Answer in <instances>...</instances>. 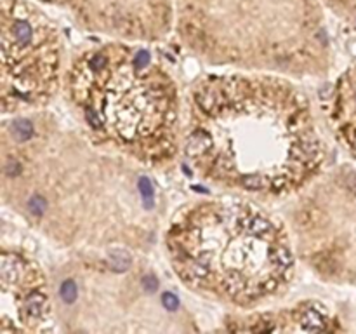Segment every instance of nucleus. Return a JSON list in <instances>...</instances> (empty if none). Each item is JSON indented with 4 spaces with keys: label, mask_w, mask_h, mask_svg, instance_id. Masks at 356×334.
I'll return each instance as SVG.
<instances>
[{
    "label": "nucleus",
    "mask_w": 356,
    "mask_h": 334,
    "mask_svg": "<svg viewBox=\"0 0 356 334\" xmlns=\"http://www.w3.org/2000/svg\"><path fill=\"white\" fill-rule=\"evenodd\" d=\"M2 115L47 108L63 89L64 42L59 26L32 0H2Z\"/></svg>",
    "instance_id": "423d86ee"
},
{
    "label": "nucleus",
    "mask_w": 356,
    "mask_h": 334,
    "mask_svg": "<svg viewBox=\"0 0 356 334\" xmlns=\"http://www.w3.org/2000/svg\"><path fill=\"white\" fill-rule=\"evenodd\" d=\"M325 122L337 143L356 159V70L349 68L321 94Z\"/></svg>",
    "instance_id": "9d476101"
},
{
    "label": "nucleus",
    "mask_w": 356,
    "mask_h": 334,
    "mask_svg": "<svg viewBox=\"0 0 356 334\" xmlns=\"http://www.w3.org/2000/svg\"><path fill=\"white\" fill-rule=\"evenodd\" d=\"M63 94L77 122L99 146L142 167H163L182 145L178 82L144 42L110 39L77 52Z\"/></svg>",
    "instance_id": "20e7f679"
},
{
    "label": "nucleus",
    "mask_w": 356,
    "mask_h": 334,
    "mask_svg": "<svg viewBox=\"0 0 356 334\" xmlns=\"http://www.w3.org/2000/svg\"><path fill=\"white\" fill-rule=\"evenodd\" d=\"M2 204L75 250L134 249L155 230V191L134 160L45 108L2 120Z\"/></svg>",
    "instance_id": "f257e3e1"
},
{
    "label": "nucleus",
    "mask_w": 356,
    "mask_h": 334,
    "mask_svg": "<svg viewBox=\"0 0 356 334\" xmlns=\"http://www.w3.org/2000/svg\"><path fill=\"white\" fill-rule=\"evenodd\" d=\"M182 145L197 178L222 190L285 199L327 167L309 96L271 73H207L186 94Z\"/></svg>",
    "instance_id": "f03ea898"
},
{
    "label": "nucleus",
    "mask_w": 356,
    "mask_h": 334,
    "mask_svg": "<svg viewBox=\"0 0 356 334\" xmlns=\"http://www.w3.org/2000/svg\"><path fill=\"white\" fill-rule=\"evenodd\" d=\"M163 246L186 289L245 312L283 294L299 261L285 219L243 197L186 202L167 223Z\"/></svg>",
    "instance_id": "7ed1b4c3"
},
{
    "label": "nucleus",
    "mask_w": 356,
    "mask_h": 334,
    "mask_svg": "<svg viewBox=\"0 0 356 334\" xmlns=\"http://www.w3.org/2000/svg\"><path fill=\"white\" fill-rule=\"evenodd\" d=\"M0 333H51L54 301L44 268L21 247L2 246Z\"/></svg>",
    "instance_id": "0eeeda50"
},
{
    "label": "nucleus",
    "mask_w": 356,
    "mask_h": 334,
    "mask_svg": "<svg viewBox=\"0 0 356 334\" xmlns=\"http://www.w3.org/2000/svg\"><path fill=\"white\" fill-rule=\"evenodd\" d=\"M182 45L210 66L323 77L332 49L318 0H176Z\"/></svg>",
    "instance_id": "39448f33"
},
{
    "label": "nucleus",
    "mask_w": 356,
    "mask_h": 334,
    "mask_svg": "<svg viewBox=\"0 0 356 334\" xmlns=\"http://www.w3.org/2000/svg\"><path fill=\"white\" fill-rule=\"evenodd\" d=\"M337 320L327 306L318 301H302L289 308L228 315L224 331L230 333H301V331H337Z\"/></svg>",
    "instance_id": "1a4fd4ad"
},
{
    "label": "nucleus",
    "mask_w": 356,
    "mask_h": 334,
    "mask_svg": "<svg viewBox=\"0 0 356 334\" xmlns=\"http://www.w3.org/2000/svg\"><path fill=\"white\" fill-rule=\"evenodd\" d=\"M58 5L87 32L153 44L174 28L176 0H42Z\"/></svg>",
    "instance_id": "6e6552de"
}]
</instances>
